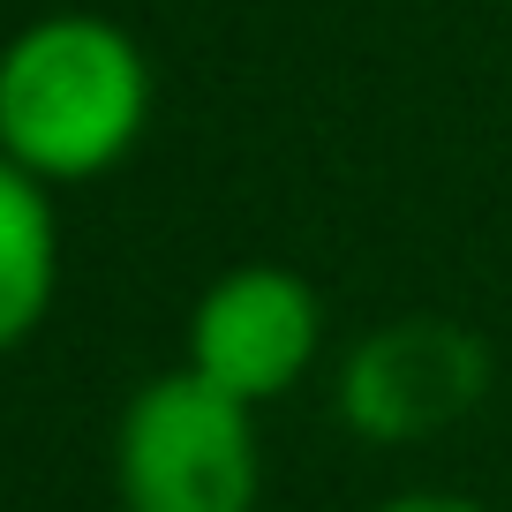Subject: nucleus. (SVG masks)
I'll return each mask as SVG.
<instances>
[{"label": "nucleus", "instance_id": "4", "mask_svg": "<svg viewBox=\"0 0 512 512\" xmlns=\"http://www.w3.org/2000/svg\"><path fill=\"white\" fill-rule=\"evenodd\" d=\"M324 347V309L287 264H234L204 287L189 317V369L234 392L241 407L279 400Z\"/></svg>", "mask_w": 512, "mask_h": 512}, {"label": "nucleus", "instance_id": "2", "mask_svg": "<svg viewBox=\"0 0 512 512\" xmlns=\"http://www.w3.org/2000/svg\"><path fill=\"white\" fill-rule=\"evenodd\" d=\"M113 482L128 512H256L264 452L234 392L196 369H166L121 407Z\"/></svg>", "mask_w": 512, "mask_h": 512}, {"label": "nucleus", "instance_id": "5", "mask_svg": "<svg viewBox=\"0 0 512 512\" xmlns=\"http://www.w3.org/2000/svg\"><path fill=\"white\" fill-rule=\"evenodd\" d=\"M53 287H61L53 189L31 181L16 159H0V354H16L46 324Z\"/></svg>", "mask_w": 512, "mask_h": 512}, {"label": "nucleus", "instance_id": "1", "mask_svg": "<svg viewBox=\"0 0 512 512\" xmlns=\"http://www.w3.org/2000/svg\"><path fill=\"white\" fill-rule=\"evenodd\" d=\"M144 121L151 68L121 23L61 8L0 46V159H16L46 189L98 181L106 166H121Z\"/></svg>", "mask_w": 512, "mask_h": 512}, {"label": "nucleus", "instance_id": "6", "mask_svg": "<svg viewBox=\"0 0 512 512\" xmlns=\"http://www.w3.org/2000/svg\"><path fill=\"white\" fill-rule=\"evenodd\" d=\"M377 512H490V505L452 497V490H407V497H392V505H377Z\"/></svg>", "mask_w": 512, "mask_h": 512}, {"label": "nucleus", "instance_id": "3", "mask_svg": "<svg viewBox=\"0 0 512 512\" xmlns=\"http://www.w3.org/2000/svg\"><path fill=\"white\" fill-rule=\"evenodd\" d=\"M490 392V347L452 317H400L377 324L339 369V415L377 445L437 437L475 415Z\"/></svg>", "mask_w": 512, "mask_h": 512}]
</instances>
